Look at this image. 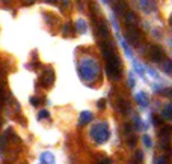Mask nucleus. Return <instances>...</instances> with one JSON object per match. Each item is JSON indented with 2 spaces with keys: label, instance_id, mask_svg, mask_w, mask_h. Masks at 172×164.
<instances>
[{
  "label": "nucleus",
  "instance_id": "25",
  "mask_svg": "<svg viewBox=\"0 0 172 164\" xmlns=\"http://www.w3.org/2000/svg\"><path fill=\"white\" fill-rule=\"evenodd\" d=\"M142 152H136V158H138V161H142Z\"/></svg>",
  "mask_w": 172,
  "mask_h": 164
},
{
  "label": "nucleus",
  "instance_id": "19",
  "mask_svg": "<svg viewBox=\"0 0 172 164\" xmlns=\"http://www.w3.org/2000/svg\"><path fill=\"white\" fill-rule=\"evenodd\" d=\"M69 30H71V24H69V23H67V24L63 26V32H62V33H63V36L69 35Z\"/></svg>",
  "mask_w": 172,
  "mask_h": 164
},
{
  "label": "nucleus",
  "instance_id": "5",
  "mask_svg": "<svg viewBox=\"0 0 172 164\" xmlns=\"http://www.w3.org/2000/svg\"><path fill=\"white\" fill-rule=\"evenodd\" d=\"M39 81H41V84H43L45 89H48V87L54 83V71H53L52 68H45Z\"/></svg>",
  "mask_w": 172,
  "mask_h": 164
},
{
  "label": "nucleus",
  "instance_id": "28",
  "mask_svg": "<svg viewBox=\"0 0 172 164\" xmlns=\"http://www.w3.org/2000/svg\"><path fill=\"white\" fill-rule=\"evenodd\" d=\"M100 164H110V160H104L103 163H100Z\"/></svg>",
  "mask_w": 172,
  "mask_h": 164
},
{
  "label": "nucleus",
  "instance_id": "1",
  "mask_svg": "<svg viewBox=\"0 0 172 164\" xmlns=\"http://www.w3.org/2000/svg\"><path fill=\"white\" fill-rule=\"evenodd\" d=\"M100 74V66L97 60L91 59V57H85L80 62V75L85 81H94L98 78Z\"/></svg>",
  "mask_w": 172,
  "mask_h": 164
},
{
  "label": "nucleus",
  "instance_id": "12",
  "mask_svg": "<svg viewBox=\"0 0 172 164\" xmlns=\"http://www.w3.org/2000/svg\"><path fill=\"white\" fill-rule=\"evenodd\" d=\"M160 136H162V140H171V136H172V128L171 127H163L160 130Z\"/></svg>",
  "mask_w": 172,
  "mask_h": 164
},
{
  "label": "nucleus",
  "instance_id": "23",
  "mask_svg": "<svg viewBox=\"0 0 172 164\" xmlns=\"http://www.w3.org/2000/svg\"><path fill=\"white\" fill-rule=\"evenodd\" d=\"M155 164H166V158H163V157H160V158H157V161H155Z\"/></svg>",
  "mask_w": 172,
  "mask_h": 164
},
{
  "label": "nucleus",
  "instance_id": "21",
  "mask_svg": "<svg viewBox=\"0 0 172 164\" xmlns=\"http://www.w3.org/2000/svg\"><path fill=\"white\" fill-rule=\"evenodd\" d=\"M97 107H98V109H104V107H106V101H104V99H100V101L97 103Z\"/></svg>",
  "mask_w": 172,
  "mask_h": 164
},
{
  "label": "nucleus",
  "instance_id": "14",
  "mask_svg": "<svg viewBox=\"0 0 172 164\" xmlns=\"http://www.w3.org/2000/svg\"><path fill=\"white\" fill-rule=\"evenodd\" d=\"M136 99H138V103L142 105V107H146L148 105V99H146V95L144 92H139L138 95H136Z\"/></svg>",
  "mask_w": 172,
  "mask_h": 164
},
{
  "label": "nucleus",
  "instance_id": "29",
  "mask_svg": "<svg viewBox=\"0 0 172 164\" xmlns=\"http://www.w3.org/2000/svg\"><path fill=\"white\" fill-rule=\"evenodd\" d=\"M169 23H171V27H172V15H171V18H169Z\"/></svg>",
  "mask_w": 172,
  "mask_h": 164
},
{
  "label": "nucleus",
  "instance_id": "26",
  "mask_svg": "<svg viewBox=\"0 0 172 164\" xmlns=\"http://www.w3.org/2000/svg\"><path fill=\"white\" fill-rule=\"evenodd\" d=\"M134 86V80H133V77L130 75V87H133Z\"/></svg>",
  "mask_w": 172,
  "mask_h": 164
},
{
  "label": "nucleus",
  "instance_id": "20",
  "mask_svg": "<svg viewBox=\"0 0 172 164\" xmlns=\"http://www.w3.org/2000/svg\"><path fill=\"white\" fill-rule=\"evenodd\" d=\"M134 122H136V127H138L139 130H142V128H144V125H142V121H140V119H139L138 116H136V118H134Z\"/></svg>",
  "mask_w": 172,
  "mask_h": 164
},
{
  "label": "nucleus",
  "instance_id": "17",
  "mask_svg": "<svg viewBox=\"0 0 172 164\" xmlns=\"http://www.w3.org/2000/svg\"><path fill=\"white\" fill-rule=\"evenodd\" d=\"M144 145H145L146 147H149V149H151V146H153V142H151L149 136H144Z\"/></svg>",
  "mask_w": 172,
  "mask_h": 164
},
{
  "label": "nucleus",
  "instance_id": "16",
  "mask_svg": "<svg viewBox=\"0 0 172 164\" xmlns=\"http://www.w3.org/2000/svg\"><path fill=\"white\" fill-rule=\"evenodd\" d=\"M122 131H124V134H125V138L130 137V136H133V134H131V125H130V123H124Z\"/></svg>",
  "mask_w": 172,
  "mask_h": 164
},
{
  "label": "nucleus",
  "instance_id": "22",
  "mask_svg": "<svg viewBox=\"0 0 172 164\" xmlns=\"http://www.w3.org/2000/svg\"><path fill=\"white\" fill-rule=\"evenodd\" d=\"M30 104H32V105H38V104H39L38 98H36V96H32V98H30Z\"/></svg>",
  "mask_w": 172,
  "mask_h": 164
},
{
  "label": "nucleus",
  "instance_id": "10",
  "mask_svg": "<svg viewBox=\"0 0 172 164\" xmlns=\"http://www.w3.org/2000/svg\"><path fill=\"white\" fill-rule=\"evenodd\" d=\"M92 121V113L85 110V112L80 113V116H78V125H86V123H89V122Z\"/></svg>",
  "mask_w": 172,
  "mask_h": 164
},
{
  "label": "nucleus",
  "instance_id": "31",
  "mask_svg": "<svg viewBox=\"0 0 172 164\" xmlns=\"http://www.w3.org/2000/svg\"><path fill=\"white\" fill-rule=\"evenodd\" d=\"M26 2H33V0H26Z\"/></svg>",
  "mask_w": 172,
  "mask_h": 164
},
{
  "label": "nucleus",
  "instance_id": "11",
  "mask_svg": "<svg viewBox=\"0 0 172 164\" xmlns=\"http://www.w3.org/2000/svg\"><path fill=\"white\" fill-rule=\"evenodd\" d=\"M74 26H76V30H77L78 33H85L86 30H88V23H86L83 18H78Z\"/></svg>",
  "mask_w": 172,
  "mask_h": 164
},
{
  "label": "nucleus",
  "instance_id": "9",
  "mask_svg": "<svg viewBox=\"0 0 172 164\" xmlns=\"http://www.w3.org/2000/svg\"><path fill=\"white\" fill-rule=\"evenodd\" d=\"M139 5H140V8L144 9L145 12H151V11L157 9L154 0H139Z\"/></svg>",
  "mask_w": 172,
  "mask_h": 164
},
{
  "label": "nucleus",
  "instance_id": "30",
  "mask_svg": "<svg viewBox=\"0 0 172 164\" xmlns=\"http://www.w3.org/2000/svg\"><path fill=\"white\" fill-rule=\"evenodd\" d=\"M2 2H5V3H8V2H11V0H2Z\"/></svg>",
  "mask_w": 172,
  "mask_h": 164
},
{
  "label": "nucleus",
  "instance_id": "13",
  "mask_svg": "<svg viewBox=\"0 0 172 164\" xmlns=\"http://www.w3.org/2000/svg\"><path fill=\"white\" fill-rule=\"evenodd\" d=\"M41 164H54V158H53L52 154L44 152L43 155H41Z\"/></svg>",
  "mask_w": 172,
  "mask_h": 164
},
{
  "label": "nucleus",
  "instance_id": "6",
  "mask_svg": "<svg viewBox=\"0 0 172 164\" xmlns=\"http://www.w3.org/2000/svg\"><path fill=\"white\" fill-rule=\"evenodd\" d=\"M149 57L154 62H162L164 59V51L160 45H151L149 47Z\"/></svg>",
  "mask_w": 172,
  "mask_h": 164
},
{
  "label": "nucleus",
  "instance_id": "18",
  "mask_svg": "<svg viewBox=\"0 0 172 164\" xmlns=\"http://www.w3.org/2000/svg\"><path fill=\"white\" fill-rule=\"evenodd\" d=\"M45 118H48V112L47 110H41V112L38 113V119L41 121V119H45Z\"/></svg>",
  "mask_w": 172,
  "mask_h": 164
},
{
  "label": "nucleus",
  "instance_id": "7",
  "mask_svg": "<svg viewBox=\"0 0 172 164\" xmlns=\"http://www.w3.org/2000/svg\"><path fill=\"white\" fill-rule=\"evenodd\" d=\"M97 33L100 38H103V39H107L109 38V33H110V30H109V26H107V23L104 21V20H100L98 23H97Z\"/></svg>",
  "mask_w": 172,
  "mask_h": 164
},
{
  "label": "nucleus",
  "instance_id": "27",
  "mask_svg": "<svg viewBox=\"0 0 172 164\" xmlns=\"http://www.w3.org/2000/svg\"><path fill=\"white\" fill-rule=\"evenodd\" d=\"M45 2H47V3H50V5H54L58 0H45Z\"/></svg>",
  "mask_w": 172,
  "mask_h": 164
},
{
  "label": "nucleus",
  "instance_id": "15",
  "mask_svg": "<svg viewBox=\"0 0 172 164\" xmlns=\"http://www.w3.org/2000/svg\"><path fill=\"white\" fill-rule=\"evenodd\" d=\"M115 11H116L118 14H121V15H125V14H127V9H125V3H124V2H119V3L116 5Z\"/></svg>",
  "mask_w": 172,
  "mask_h": 164
},
{
  "label": "nucleus",
  "instance_id": "2",
  "mask_svg": "<svg viewBox=\"0 0 172 164\" xmlns=\"http://www.w3.org/2000/svg\"><path fill=\"white\" fill-rule=\"evenodd\" d=\"M106 62H107L106 71H107L109 77L112 78V80H119L121 72H122V62H121V59L118 57V54L113 56L112 59H109V60H106Z\"/></svg>",
  "mask_w": 172,
  "mask_h": 164
},
{
  "label": "nucleus",
  "instance_id": "3",
  "mask_svg": "<svg viewBox=\"0 0 172 164\" xmlns=\"http://www.w3.org/2000/svg\"><path fill=\"white\" fill-rule=\"evenodd\" d=\"M91 136L94 137V140L98 145L107 142V138H109V127H107V123L106 122H98L91 130Z\"/></svg>",
  "mask_w": 172,
  "mask_h": 164
},
{
  "label": "nucleus",
  "instance_id": "8",
  "mask_svg": "<svg viewBox=\"0 0 172 164\" xmlns=\"http://www.w3.org/2000/svg\"><path fill=\"white\" fill-rule=\"evenodd\" d=\"M116 107H118L119 113H122V114H127V113L131 112V105H130V103L127 99H124V98H118V99H116Z\"/></svg>",
  "mask_w": 172,
  "mask_h": 164
},
{
  "label": "nucleus",
  "instance_id": "24",
  "mask_svg": "<svg viewBox=\"0 0 172 164\" xmlns=\"http://www.w3.org/2000/svg\"><path fill=\"white\" fill-rule=\"evenodd\" d=\"M62 8H69V0H62Z\"/></svg>",
  "mask_w": 172,
  "mask_h": 164
},
{
  "label": "nucleus",
  "instance_id": "4",
  "mask_svg": "<svg viewBox=\"0 0 172 164\" xmlns=\"http://www.w3.org/2000/svg\"><path fill=\"white\" fill-rule=\"evenodd\" d=\"M125 38L130 44L133 45H139V42L142 41V35L139 32V29L136 26H127L125 27Z\"/></svg>",
  "mask_w": 172,
  "mask_h": 164
}]
</instances>
